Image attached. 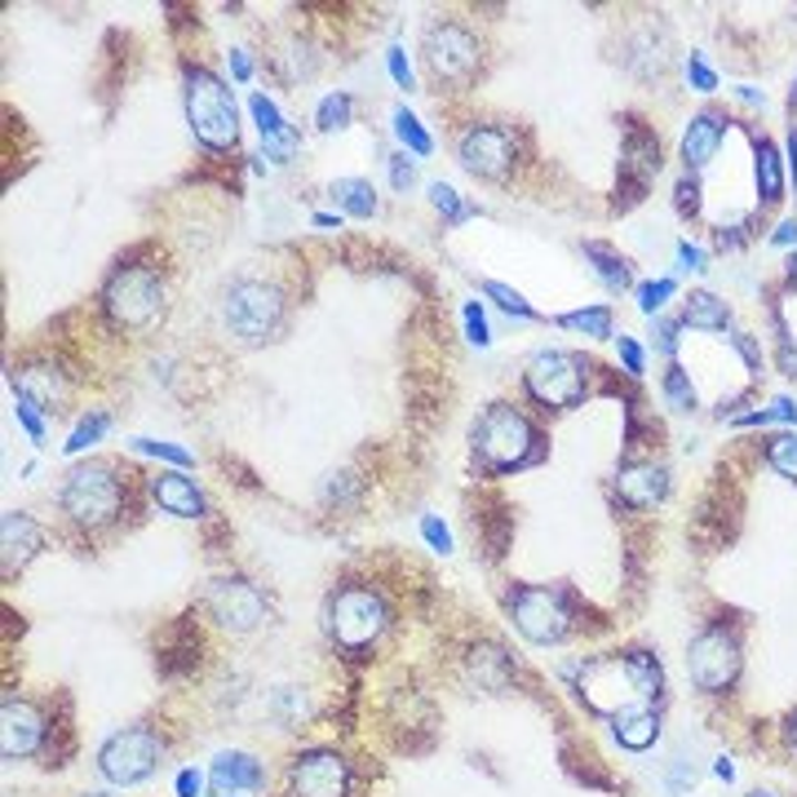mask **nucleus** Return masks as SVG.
I'll list each match as a JSON object with an SVG mask.
<instances>
[{
    "instance_id": "nucleus-35",
    "label": "nucleus",
    "mask_w": 797,
    "mask_h": 797,
    "mask_svg": "<svg viewBox=\"0 0 797 797\" xmlns=\"http://www.w3.org/2000/svg\"><path fill=\"white\" fill-rule=\"evenodd\" d=\"M664 395H669V403L678 408V412H687V408H696V386H692V377L682 373L678 364L664 373Z\"/></svg>"
},
{
    "instance_id": "nucleus-46",
    "label": "nucleus",
    "mask_w": 797,
    "mask_h": 797,
    "mask_svg": "<svg viewBox=\"0 0 797 797\" xmlns=\"http://www.w3.org/2000/svg\"><path fill=\"white\" fill-rule=\"evenodd\" d=\"M616 346H620V360H625L629 377H642V351H638V341L634 337H616Z\"/></svg>"
},
{
    "instance_id": "nucleus-13",
    "label": "nucleus",
    "mask_w": 797,
    "mask_h": 797,
    "mask_svg": "<svg viewBox=\"0 0 797 797\" xmlns=\"http://www.w3.org/2000/svg\"><path fill=\"white\" fill-rule=\"evenodd\" d=\"M208 612H213V620L221 629L253 634L271 616V603H266V594L253 581H244V577H221V581L208 585Z\"/></svg>"
},
{
    "instance_id": "nucleus-7",
    "label": "nucleus",
    "mask_w": 797,
    "mask_h": 797,
    "mask_svg": "<svg viewBox=\"0 0 797 797\" xmlns=\"http://www.w3.org/2000/svg\"><path fill=\"white\" fill-rule=\"evenodd\" d=\"M102 310L116 328L143 332L164 310V280L151 266H116L102 284Z\"/></svg>"
},
{
    "instance_id": "nucleus-2",
    "label": "nucleus",
    "mask_w": 797,
    "mask_h": 797,
    "mask_svg": "<svg viewBox=\"0 0 797 797\" xmlns=\"http://www.w3.org/2000/svg\"><path fill=\"white\" fill-rule=\"evenodd\" d=\"M221 323L240 346H266L288 323V301H284L280 284L244 275L236 284H226V293H221Z\"/></svg>"
},
{
    "instance_id": "nucleus-17",
    "label": "nucleus",
    "mask_w": 797,
    "mask_h": 797,
    "mask_svg": "<svg viewBox=\"0 0 797 797\" xmlns=\"http://www.w3.org/2000/svg\"><path fill=\"white\" fill-rule=\"evenodd\" d=\"M41 545H45L41 523L23 510H5V523H0V549H5L0 554V567H5V577L23 572V567L41 554Z\"/></svg>"
},
{
    "instance_id": "nucleus-28",
    "label": "nucleus",
    "mask_w": 797,
    "mask_h": 797,
    "mask_svg": "<svg viewBox=\"0 0 797 797\" xmlns=\"http://www.w3.org/2000/svg\"><path fill=\"white\" fill-rule=\"evenodd\" d=\"M687 323L692 328H727V319H731V310H727V301H718L714 293H692L687 297Z\"/></svg>"
},
{
    "instance_id": "nucleus-42",
    "label": "nucleus",
    "mask_w": 797,
    "mask_h": 797,
    "mask_svg": "<svg viewBox=\"0 0 797 797\" xmlns=\"http://www.w3.org/2000/svg\"><path fill=\"white\" fill-rule=\"evenodd\" d=\"M421 536L430 540V549H439V554H447L452 549V532L443 527V519H434V514H425L421 519Z\"/></svg>"
},
{
    "instance_id": "nucleus-8",
    "label": "nucleus",
    "mask_w": 797,
    "mask_h": 797,
    "mask_svg": "<svg viewBox=\"0 0 797 797\" xmlns=\"http://www.w3.org/2000/svg\"><path fill=\"white\" fill-rule=\"evenodd\" d=\"M421 62L439 84H466L483 62L479 36L457 19H430L421 32Z\"/></svg>"
},
{
    "instance_id": "nucleus-22",
    "label": "nucleus",
    "mask_w": 797,
    "mask_h": 797,
    "mask_svg": "<svg viewBox=\"0 0 797 797\" xmlns=\"http://www.w3.org/2000/svg\"><path fill=\"white\" fill-rule=\"evenodd\" d=\"M722 134H727V121L718 116V111H701V116L687 125V134H682V160H687L692 173H701L714 160Z\"/></svg>"
},
{
    "instance_id": "nucleus-4",
    "label": "nucleus",
    "mask_w": 797,
    "mask_h": 797,
    "mask_svg": "<svg viewBox=\"0 0 797 797\" xmlns=\"http://www.w3.org/2000/svg\"><path fill=\"white\" fill-rule=\"evenodd\" d=\"M58 501H62V514L76 527L102 532V527H111V523L125 514L129 492H125V479L111 470L106 462H89V466L67 470V483H62Z\"/></svg>"
},
{
    "instance_id": "nucleus-30",
    "label": "nucleus",
    "mask_w": 797,
    "mask_h": 797,
    "mask_svg": "<svg viewBox=\"0 0 797 797\" xmlns=\"http://www.w3.org/2000/svg\"><path fill=\"white\" fill-rule=\"evenodd\" d=\"M351 111H355L351 93H328V98L319 102V111H315V125H319L323 134L346 129V125H351Z\"/></svg>"
},
{
    "instance_id": "nucleus-56",
    "label": "nucleus",
    "mask_w": 797,
    "mask_h": 797,
    "mask_svg": "<svg viewBox=\"0 0 797 797\" xmlns=\"http://www.w3.org/2000/svg\"><path fill=\"white\" fill-rule=\"evenodd\" d=\"M744 797H775V793H766V788H758V793H744Z\"/></svg>"
},
{
    "instance_id": "nucleus-29",
    "label": "nucleus",
    "mask_w": 797,
    "mask_h": 797,
    "mask_svg": "<svg viewBox=\"0 0 797 797\" xmlns=\"http://www.w3.org/2000/svg\"><path fill=\"white\" fill-rule=\"evenodd\" d=\"M395 138L412 151V156H430L434 151V143H430V134L421 129V121L412 116L408 106H395Z\"/></svg>"
},
{
    "instance_id": "nucleus-53",
    "label": "nucleus",
    "mask_w": 797,
    "mask_h": 797,
    "mask_svg": "<svg viewBox=\"0 0 797 797\" xmlns=\"http://www.w3.org/2000/svg\"><path fill=\"white\" fill-rule=\"evenodd\" d=\"M714 771H718V779H731V775H736V766H731L727 758H718V766H714Z\"/></svg>"
},
{
    "instance_id": "nucleus-19",
    "label": "nucleus",
    "mask_w": 797,
    "mask_h": 797,
    "mask_svg": "<svg viewBox=\"0 0 797 797\" xmlns=\"http://www.w3.org/2000/svg\"><path fill=\"white\" fill-rule=\"evenodd\" d=\"M151 497L164 514H178V519H200L204 514V497L195 488V479H186L182 470H160L151 479Z\"/></svg>"
},
{
    "instance_id": "nucleus-9",
    "label": "nucleus",
    "mask_w": 797,
    "mask_h": 797,
    "mask_svg": "<svg viewBox=\"0 0 797 797\" xmlns=\"http://www.w3.org/2000/svg\"><path fill=\"white\" fill-rule=\"evenodd\" d=\"M505 607L514 629L536 647L562 642L567 629H572V607H567V594L558 585H514Z\"/></svg>"
},
{
    "instance_id": "nucleus-1",
    "label": "nucleus",
    "mask_w": 797,
    "mask_h": 797,
    "mask_svg": "<svg viewBox=\"0 0 797 797\" xmlns=\"http://www.w3.org/2000/svg\"><path fill=\"white\" fill-rule=\"evenodd\" d=\"M664 687L660 660L651 651H625V656H594L581 664L577 692L594 714H625L634 705L656 701Z\"/></svg>"
},
{
    "instance_id": "nucleus-36",
    "label": "nucleus",
    "mask_w": 797,
    "mask_h": 797,
    "mask_svg": "<svg viewBox=\"0 0 797 797\" xmlns=\"http://www.w3.org/2000/svg\"><path fill=\"white\" fill-rule=\"evenodd\" d=\"M106 425H111V417L106 412H93V417H84L76 430H71V439H67V452L76 457V452H84L89 443H98L102 434H106Z\"/></svg>"
},
{
    "instance_id": "nucleus-43",
    "label": "nucleus",
    "mask_w": 797,
    "mask_h": 797,
    "mask_svg": "<svg viewBox=\"0 0 797 797\" xmlns=\"http://www.w3.org/2000/svg\"><path fill=\"white\" fill-rule=\"evenodd\" d=\"M417 182V169H412V160H408V151H399V156H390V186L395 191H408Z\"/></svg>"
},
{
    "instance_id": "nucleus-16",
    "label": "nucleus",
    "mask_w": 797,
    "mask_h": 797,
    "mask_svg": "<svg viewBox=\"0 0 797 797\" xmlns=\"http://www.w3.org/2000/svg\"><path fill=\"white\" fill-rule=\"evenodd\" d=\"M41 744H45V714L32 701L5 696V709H0V753L14 762V758H32Z\"/></svg>"
},
{
    "instance_id": "nucleus-34",
    "label": "nucleus",
    "mask_w": 797,
    "mask_h": 797,
    "mask_svg": "<svg viewBox=\"0 0 797 797\" xmlns=\"http://www.w3.org/2000/svg\"><path fill=\"white\" fill-rule=\"evenodd\" d=\"M758 186L766 200H779V156L771 143H758Z\"/></svg>"
},
{
    "instance_id": "nucleus-33",
    "label": "nucleus",
    "mask_w": 797,
    "mask_h": 797,
    "mask_svg": "<svg viewBox=\"0 0 797 797\" xmlns=\"http://www.w3.org/2000/svg\"><path fill=\"white\" fill-rule=\"evenodd\" d=\"M766 462L784 475V479H797V434H775L766 443Z\"/></svg>"
},
{
    "instance_id": "nucleus-49",
    "label": "nucleus",
    "mask_w": 797,
    "mask_h": 797,
    "mask_svg": "<svg viewBox=\"0 0 797 797\" xmlns=\"http://www.w3.org/2000/svg\"><path fill=\"white\" fill-rule=\"evenodd\" d=\"M678 258L687 271H705V249H696V244H678Z\"/></svg>"
},
{
    "instance_id": "nucleus-52",
    "label": "nucleus",
    "mask_w": 797,
    "mask_h": 797,
    "mask_svg": "<svg viewBox=\"0 0 797 797\" xmlns=\"http://www.w3.org/2000/svg\"><path fill=\"white\" fill-rule=\"evenodd\" d=\"M775 244H779V249L797 244V221H784V226H779V231H775Z\"/></svg>"
},
{
    "instance_id": "nucleus-6",
    "label": "nucleus",
    "mask_w": 797,
    "mask_h": 797,
    "mask_svg": "<svg viewBox=\"0 0 797 797\" xmlns=\"http://www.w3.org/2000/svg\"><path fill=\"white\" fill-rule=\"evenodd\" d=\"M390 625V607L373 585H341L323 603V629L341 651L373 647Z\"/></svg>"
},
{
    "instance_id": "nucleus-48",
    "label": "nucleus",
    "mask_w": 797,
    "mask_h": 797,
    "mask_svg": "<svg viewBox=\"0 0 797 797\" xmlns=\"http://www.w3.org/2000/svg\"><path fill=\"white\" fill-rule=\"evenodd\" d=\"M200 788H204V775L200 771H182L178 775V797H200Z\"/></svg>"
},
{
    "instance_id": "nucleus-41",
    "label": "nucleus",
    "mask_w": 797,
    "mask_h": 797,
    "mask_svg": "<svg viewBox=\"0 0 797 797\" xmlns=\"http://www.w3.org/2000/svg\"><path fill=\"white\" fill-rule=\"evenodd\" d=\"M19 421H23V430H27V439L32 443H45V421H41V408L36 403H27V399H19Z\"/></svg>"
},
{
    "instance_id": "nucleus-40",
    "label": "nucleus",
    "mask_w": 797,
    "mask_h": 797,
    "mask_svg": "<svg viewBox=\"0 0 797 797\" xmlns=\"http://www.w3.org/2000/svg\"><path fill=\"white\" fill-rule=\"evenodd\" d=\"M462 315H466V337L475 341V346H488V341H492V332H488L483 306H479V301H466V310H462Z\"/></svg>"
},
{
    "instance_id": "nucleus-3",
    "label": "nucleus",
    "mask_w": 797,
    "mask_h": 797,
    "mask_svg": "<svg viewBox=\"0 0 797 797\" xmlns=\"http://www.w3.org/2000/svg\"><path fill=\"white\" fill-rule=\"evenodd\" d=\"M182 102H186V125L200 147L208 151H231L240 143V116H236V93L226 89L213 71L186 67L182 80Z\"/></svg>"
},
{
    "instance_id": "nucleus-20",
    "label": "nucleus",
    "mask_w": 797,
    "mask_h": 797,
    "mask_svg": "<svg viewBox=\"0 0 797 797\" xmlns=\"http://www.w3.org/2000/svg\"><path fill=\"white\" fill-rule=\"evenodd\" d=\"M208 784H213V797H231V793H240V788H258V784H262V762H258L253 753H240V749L217 753V758H213Z\"/></svg>"
},
{
    "instance_id": "nucleus-55",
    "label": "nucleus",
    "mask_w": 797,
    "mask_h": 797,
    "mask_svg": "<svg viewBox=\"0 0 797 797\" xmlns=\"http://www.w3.org/2000/svg\"><path fill=\"white\" fill-rule=\"evenodd\" d=\"M788 744H793V749H797V714H793V718H788Z\"/></svg>"
},
{
    "instance_id": "nucleus-23",
    "label": "nucleus",
    "mask_w": 797,
    "mask_h": 797,
    "mask_svg": "<svg viewBox=\"0 0 797 797\" xmlns=\"http://www.w3.org/2000/svg\"><path fill=\"white\" fill-rule=\"evenodd\" d=\"M14 390H19V399H27V403L54 412V408L67 399V377H62L58 368H49V364H32V368H23V373L14 377Z\"/></svg>"
},
{
    "instance_id": "nucleus-51",
    "label": "nucleus",
    "mask_w": 797,
    "mask_h": 797,
    "mask_svg": "<svg viewBox=\"0 0 797 797\" xmlns=\"http://www.w3.org/2000/svg\"><path fill=\"white\" fill-rule=\"evenodd\" d=\"M231 71H236V80H249L253 76V62H249L244 49H231Z\"/></svg>"
},
{
    "instance_id": "nucleus-12",
    "label": "nucleus",
    "mask_w": 797,
    "mask_h": 797,
    "mask_svg": "<svg viewBox=\"0 0 797 797\" xmlns=\"http://www.w3.org/2000/svg\"><path fill=\"white\" fill-rule=\"evenodd\" d=\"M687 673H692L696 687L709 692V696L727 692L731 682L740 678V642H736V634H727L722 625L696 634L692 651H687Z\"/></svg>"
},
{
    "instance_id": "nucleus-15",
    "label": "nucleus",
    "mask_w": 797,
    "mask_h": 797,
    "mask_svg": "<svg viewBox=\"0 0 797 797\" xmlns=\"http://www.w3.org/2000/svg\"><path fill=\"white\" fill-rule=\"evenodd\" d=\"M288 793L293 797H346L351 762L337 749H306L288 762Z\"/></svg>"
},
{
    "instance_id": "nucleus-44",
    "label": "nucleus",
    "mask_w": 797,
    "mask_h": 797,
    "mask_svg": "<svg viewBox=\"0 0 797 797\" xmlns=\"http://www.w3.org/2000/svg\"><path fill=\"white\" fill-rule=\"evenodd\" d=\"M687 76H692V84H696L701 93H714V89H718V76L709 71V62H705L701 54H692V62H687Z\"/></svg>"
},
{
    "instance_id": "nucleus-45",
    "label": "nucleus",
    "mask_w": 797,
    "mask_h": 797,
    "mask_svg": "<svg viewBox=\"0 0 797 797\" xmlns=\"http://www.w3.org/2000/svg\"><path fill=\"white\" fill-rule=\"evenodd\" d=\"M386 67H390V76H395V84H399V89H412V67H408V58H403V49H399V45L386 54Z\"/></svg>"
},
{
    "instance_id": "nucleus-5",
    "label": "nucleus",
    "mask_w": 797,
    "mask_h": 797,
    "mask_svg": "<svg viewBox=\"0 0 797 797\" xmlns=\"http://www.w3.org/2000/svg\"><path fill=\"white\" fill-rule=\"evenodd\" d=\"M475 452L488 470L510 475V470H523L540 457V434L514 403H492L475 421Z\"/></svg>"
},
{
    "instance_id": "nucleus-38",
    "label": "nucleus",
    "mask_w": 797,
    "mask_h": 797,
    "mask_svg": "<svg viewBox=\"0 0 797 797\" xmlns=\"http://www.w3.org/2000/svg\"><path fill=\"white\" fill-rule=\"evenodd\" d=\"M134 452H147V457H160V462H173V466H191L195 457L178 443H160V439H134Z\"/></svg>"
},
{
    "instance_id": "nucleus-31",
    "label": "nucleus",
    "mask_w": 797,
    "mask_h": 797,
    "mask_svg": "<svg viewBox=\"0 0 797 797\" xmlns=\"http://www.w3.org/2000/svg\"><path fill=\"white\" fill-rule=\"evenodd\" d=\"M558 323H562V328H572V332H585V337H612V310H607V306L558 315Z\"/></svg>"
},
{
    "instance_id": "nucleus-26",
    "label": "nucleus",
    "mask_w": 797,
    "mask_h": 797,
    "mask_svg": "<svg viewBox=\"0 0 797 797\" xmlns=\"http://www.w3.org/2000/svg\"><path fill=\"white\" fill-rule=\"evenodd\" d=\"M585 258L594 262V275L603 280V288H607V293H625V288L634 284L629 262H625L616 249H607V244H585Z\"/></svg>"
},
{
    "instance_id": "nucleus-10",
    "label": "nucleus",
    "mask_w": 797,
    "mask_h": 797,
    "mask_svg": "<svg viewBox=\"0 0 797 797\" xmlns=\"http://www.w3.org/2000/svg\"><path fill=\"white\" fill-rule=\"evenodd\" d=\"M585 360L581 355H567V351H540L532 364H527V373H523V386H527V395L540 403V408H558V412H567V408H581V399H585Z\"/></svg>"
},
{
    "instance_id": "nucleus-24",
    "label": "nucleus",
    "mask_w": 797,
    "mask_h": 797,
    "mask_svg": "<svg viewBox=\"0 0 797 797\" xmlns=\"http://www.w3.org/2000/svg\"><path fill=\"white\" fill-rule=\"evenodd\" d=\"M616 740H620V749H629V753L651 749V744L660 740V714H656L651 705H634V709L616 714Z\"/></svg>"
},
{
    "instance_id": "nucleus-54",
    "label": "nucleus",
    "mask_w": 797,
    "mask_h": 797,
    "mask_svg": "<svg viewBox=\"0 0 797 797\" xmlns=\"http://www.w3.org/2000/svg\"><path fill=\"white\" fill-rule=\"evenodd\" d=\"M788 284H793V288H797V253H793V258H788Z\"/></svg>"
},
{
    "instance_id": "nucleus-25",
    "label": "nucleus",
    "mask_w": 797,
    "mask_h": 797,
    "mask_svg": "<svg viewBox=\"0 0 797 797\" xmlns=\"http://www.w3.org/2000/svg\"><path fill=\"white\" fill-rule=\"evenodd\" d=\"M625 178L634 182V191H647V182L660 173V143L647 138V134H634L629 147H625Z\"/></svg>"
},
{
    "instance_id": "nucleus-18",
    "label": "nucleus",
    "mask_w": 797,
    "mask_h": 797,
    "mask_svg": "<svg viewBox=\"0 0 797 797\" xmlns=\"http://www.w3.org/2000/svg\"><path fill=\"white\" fill-rule=\"evenodd\" d=\"M616 492H620V501H625V505H634V510H651V505H656V501H664V492H669V470H664V466H656V462L625 466V470H620V479H616Z\"/></svg>"
},
{
    "instance_id": "nucleus-39",
    "label": "nucleus",
    "mask_w": 797,
    "mask_h": 797,
    "mask_svg": "<svg viewBox=\"0 0 797 797\" xmlns=\"http://www.w3.org/2000/svg\"><path fill=\"white\" fill-rule=\"evenodd\" d=\"M669 297H673V280H651V284H642V288H638V306H642V315H660Z\"/></svg>"
},
{
    "instance_id": "nucleus-27",
    "label": "nucleus",
    "mask_w": 797,
    "mask_h": 797,
    "mask_svg": "<svg viewBox=\"0 0 797 797\" xmlns=\"http://www.w3.org/2000/svg\"><path fill=\"white\" fill-rule=\"evenodd\" d=\"M332 200L346 208L351 217H373V213H377V191H373V182H364V178H337V182H332Z\"/></svg>"
},
{
    "instance_id": "nucleus-32",
    "label": "nucleus",
    "mask_w": 797,
    "mask_h": 797,
    "mask_svg": "<svg viewBox=\"0 0 797 797\" xmlns=\"http://www.w3.org/2000/svg\"><path fill=\"white\" fill-rule=\"evenodd\" d=\"M430 204L447 217V226H462L466 217H475V204H462V195L452 191L447 182H434V186H430Z\"/></svg>"
},
{
    "instance_id": "nucleus-11",
    "label": "nucleus",
    "mask_w": 797,
    "mask_h": 797,
    "mask_svg": "<svg viewBox=\"0 0 797 797\" xmlns=\"http://www.w3.org/2000/svg\"><path fill=\"white\" fill-rule=\"evenodd\" d=\"M160 758H164V740L151 727H125L98 749V771L102 779L129 788V784H143L160 766Z\"/></svg>"
},
{
    "instance_id": "nucleus-14",
    "label": "nucleus",
    "mask_w": 797,
    "mask_h": 797,
    "mask_svg": "<svg viewBox=\"0 0 797 797\" xmlns=\"http://www.w3.org/2000/svg\"><path fill=\"white\" fill-rule=\"evenodd\" d=\"M457 160L475 173V178H488V182H501L510 178L514 160H519V143L505 125H470L462 138H457Z\"/></svg>"
},
{
    "instance_id": "nucleus-21",
    "label": "nucleus",
    "mask_w": 797,
    "mask_h": 797,
    "mask_svg": "<svg viewBox=\"0 0 797 797\" xmlns=\"http://www.w3.org/2000/svg\"><path fill=\"white\" fill-rule=\"evenodd\" d=\"M249 111H253V125H258V134H262V143H266V151L284 164V160L297 151V129L280 116V106H275L266 93H253V98H249Z\"/></svg>"
},
{
    "instance_id": "nucleus-37",
    "label": "nucleus",
    "mask_w": 797,
    "mask_h": 797,
    "mask_svg": "<svg viewBox=\"0 0 797 797\" xmlns=\"http://www.w3.org/2000/svg\"><path fill=\"white\" fill-rule=\"evenodd\" d=\"M483 293H488V297H492V301H497V306H501L505 315H519V319H536V310H532V306L523 301V293H514L510 284H497V280H488V284H483Z\"/></svg>"
},
{
    "instance_id": "nucleus-50",
    "label": "nucleus",
    "mask_w": 797,
    "mask_h": 797,
    "mask_svg": "<svg viewBox=\"0 0 797 797\" xmlns=\"http://www.w3.org/2000/svg\"><path fill=\"white\" fill-rule=\"evenodd\" d=\"M678 208H682V213H696V208H701V200H696V182H682V186H678Z\"/></svg>"
},
{
    "instance_id": "nucleus-47",
    "label": "nucleus",
    "mask_w": 797,
    "mask_h": 797,
    "mask_svg": "<svg viewBox=\"0 0 797 797\" xmlns=\"http://www.w3.org/2000/svg\"><path fill=\"white\" fill-rule=\"evenodd\" d=\"M656 337H660V351H664V355L678 351V323H673V319H660V323H656Z\"/></svg>"
}]
</instances>
